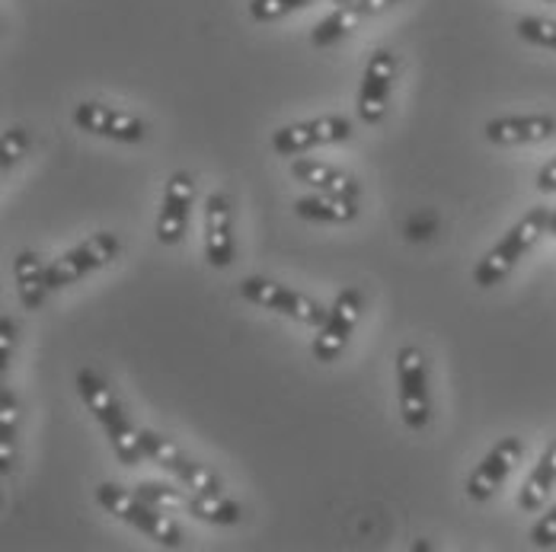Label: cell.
<instances>
[{"label":"cell","mask_w":556,"mask_h":552,"mask_svg":"<svg viewBox=\"0 0 556 552\" xmlns=\"http://www.w3.org/2000/svg\"><path fill=\"white\" fill-rule=\"evenodd\" d=\"M77 393L80 399L87 402V409L97 415V422L106 428V438H110L112 450L118 457V463L125 466H135L141 457H144V447H141V428H135L118 402V396L112 393V387L93 371V368H84L77 371Z\"/></svg>","instance_id":"cell-1"},{"label":"cell","mask_w":556,"mask_h":552,"mask_svg":"<svg viewBox=\"0 0 556 552\" xmlns=\"http://www.w3.org/2000/svg\"><path fill=\"white\" fill-rule=\"evenodd\" d=\"M551 227V211L547 208H531L521 221L515 223L500 243L480 259V266L473 269V284L477 287H496L505 278L515 272V266L538 246V240L547 233Z\"/></svg>","instance_id":"cell-2"},{"label":"cell","mask_w":556,"mask_h":552,"mask_svg":"<svg viewBox=\"0 0 556 552\" xmlns=\"http://www.w3.org/2000/svg\"><path fill=\"white\" fill-rule=\"evenodd\" d=\"M97 501H100L110 514L122 517V521L131 524V527H138V530L148 534L151 540H157L161 547H167V550H179V547H182V534H179V527L169 521L167 511L154 508L151 501H144L138 492H128V489H122V486H115V483H103V486L97 489Z\"/></svg>","instance_id":"cell-3"},{"label":"cell","mask_w":556,"mask_h":552,"mask_svg":"<svg viewBox=\"0 0 556 552\" xmlns=\"http://www.w3.org/2000/svg\"><path fill=\"white\" fill-rule=\"evenodd\" d=\"M240 297L250 300V304H256V307L276 310L281 317H291L301 326H314V330L324 326L327 317H330V310H324L317 300H311V297H304L298 291H288V287H281L276 281L260 275L240 281Z\"/></svg>","instance_id":"cell-4"},{"label":"cell","mask_w":556,"mask_h":552,"mask_svg":"<svg viewBox=\"0 0 556 552\" xmlns=\"http://www.w3.org/2000/svg\"><path fill=\"white\" fill-rule=\"evenodd\" d=\"M396 384H400V415L406 428L422 432L432 419L429 381H426V358L419 348L406 345L396 355Z\"/></svg>","instance_id":"cell-5"},{"label":"cell","mask_w":556,"mask_h":552,"mask_svg":"<svg viewBox=\"0 0 556 552\" xmlns=\"http://www.w3.org/2000/svg\"><path fill=\"white\" fill-rule=\"evenodd\" d=\"M349 134H352V121L345 115H320L311 121L278 128L273 134V151L278 157H301L314 147L349 141Z\"/></svg>","instance_id":"cell-6"},{"label":"cell","mask_w":556,"mask_h":552,"mask_svg":"<svg viewBox=\"0 0 556 552\" xmlns=\"http://www.w3.org/2000/svg\"><path fill=\"white\" fill-rule=\"evenodd\" d=\"M118 249H122V243H118L115 233H93L90 240H84L80 246H74L71 253H64L61 259H55L49 266V287L58 291L64 284H74L84 275L110 266L112 259L118 256Z\"/></svg>","instance_id":"cell-7"},{"label":"cell","mask_w":556,"mask_h":552,"mask_svg":"<svg viewBox=\"0 0 556 552\" xmlns=\"http://www.w3.org/2000/svg\"><path fill=\"white\" fill-rule=\"evenodd\" d=\"M362 310H365V297H362L358 287H345V291L336 297L327 323L320 326L314 345H311V351H314V358H317L320 364H330V361L339 358V351L345 348L349 335H352V330H355L358 320H362Z\"/></svg>","instance_id":"cell-8"},{"label":"cell","mask_w":556,"mask_h":552,"mask_svg":"<svg viewBox=\"0 0 556 552\" xmlns=\"http://www.w3.org/2000/svg\"><path fill=\"white\" fill-rule=\"evenodd\" d=\"M141 447H144V457H151L154 463H161L164 470H169L179 483H186L189 489L195 492H222V483L212 470H205L202 463L189 460L176 444L151 432V428H141Z\"/></svg>","instance_id":"cell-9"},{"label":"cell","mask_w":556,"mask_h":552,"mask_svg":"<svg viewBox=\"0 0 556 552\" xmlns=\"http://www.w3.org/2000/svg\"><path fill=\"white\" fill-rule=\"evenodd\" d=\"M74 125L80 131L112 138V141H122V144H141L144 134H148V125L138 115L112 110V106H103V103H80L74 110Z\"/></svg>","instance_id":"cell-10"},{"label":"cell","mask_w":556,"mask_h":552,"mask_svg":"<svg viewBox=\"0 0 556 552\" xmlns=\"http://www.w3.org/2000/svg\"><path fill=\"white\" fill-rule=\"evenodd\" d=\"M396 55L388 49H378L375 55L368 57L365 77H362V90H358V115L368 125H378L388 115L390 90L396 80Z\"/></svg>","instance_id":"cell-11"},{"label":"cell","mask_w":556,"mask_h":552,"mask_svg":"<svg viewBox=\"0 0 556 552\" xmlns=\"http://www.w3.org/2000/svg\"><path fill=\"white\" fill-rule=\"evenodd\" d=\"M525 457V444L521 438H502L486 457L483 463L470 473L467 479V498L470 501H490L500 492V486L508 479V473L521 463Z\"/></svg>","instance_id":"cell-12"},{"label":"cell","mask_w":556,"mask_h":552,"mask_svg":"<svg viewBox=\"0 0 556 552\" xmlns=\"http://www.w3.org/2000/svg\"><path fill=\"white\" fill-rule=\"evenodd\" d=\"M192 198H195V182L189 172H173L167 182V192H164V205H161V215H157V240L164 246H176L186 233V223H189V208H192Z\"/></svg>","instance_id":"cell-13"},{"label":"cell","mask_w":556,"mask_h":552,"mask_svg":"<svg viewBox=\"0 0 556 552\" xmlns=\"http://www.w3.org/2000/svg\"><path fill=\"white\" fill-rule=\"evenodd\" d=\"M556 134V118L547 112L538 115H505L486 121V141L500 147H518V144H541Z\"/></svg>","instance_id":"cell-14"},{"label":"cell","mask_w":556,"mask_h":552,"mask_svg":"<svg viewBox=\"0 0 556 552\" xmlns=\"http://www.w3.org/2000/svg\"><path fill=\"white\" fill-rule=\"evenodd\" d=\"M205 259L215 269H227L233 259V236H230V202L222 192L205 198Z\"/></svg>","instance_id":"cell-15"},{"label":"cell","mask_w":556,"mask_h":552,"mask_svg":"<svg viewBox=\"0 0 556 552\" xmlns=\"http://www.w3.org/2000/svg\"><path fill=\"white\" fill-rule=\"evenodd\" d=\"M291 176L317 192H333V195H349V198H358L362 195V185L352 172L339 169V166L320 164V161H311V157H298L291 161Z\"/></svg>","instance_id":"cell-16"},{"label":"cell","mask_w":556,"mask_h":552,"mask_svg":"<svg viewBox=\"0 0 556 552\" xmlns=\"http://www.w3.org/2000/svg\"><path fill=\"white\" fill-rule=\"evenodd\" d=\"M13 278H16V294H20L23 307L26 310H39L46 304V294L52 291L49 287V266L39 259V253L23 249L13 259Z\"/></svg>","instance_id":"cell-17"},{"label":"cell","mask_w":556,"mask_h":552,"mask_svg":"<svg viewBox=\"0 0 556 552\" xmlns=\"http://www.w3.org/2000/svg\"><path fill=\"white\" fill-rule=\"evenodd\" d=\"M294 215L304 221H324V223H349L358 218V205L349 195H333V192H317L307 198L294 202Z\"/></svg>","instance_id":"cell-18"},{"label":"cell","mask_w":556,"mask_h":552,"mask_svg":"<svg viewBox=\"0 0 556 552\" xmlns=\"http://www.w3.org/2000/svg\"><path fill=\"white\" fill-rule=\"evenodd\" d=\"M556 486V438L554 444L541 453V460H538V466L531 470V476L525 479V486H521V492H518V508L521 511H541L544 508V501L547 496L554 492Z\"/></svg>","instance_id":"cell-19"},{"label":"cell","mask_w":556,"mask_h":552,"mask_svg":"<svg viewBox=\"0 0 556 552\" xmlns=\"http://www.w3.org/2000/svg\"><path fill=\"white\" fill-rule=\"evenodd\" d=\"M362 20H368V16H365V10H362V3H358V0H355V3H342V7H336L327 20H320V23L314 26V33H311V46H317V49H330V46H336V42L342 39V36H349Z\"/></svg>","instance_id":"cell-20"},{"label":"cell","mask_w":556,"mask_h":552,"mask_svg":"<svg viewBox=\"0 0 556 552\" xmlns=\"http://www.w3.org/2000/svg\"><path fill=\"white\" fill-rule=\"evenodd\" d=\"M192 517L205 521V524H218V527H230V524H240L243 511L237 501H230L222 492H195L189 498V508H186Z\"/></svg>","instance_id":"cell-21"},{"label":"cell","mask_w":556,"mask_h":552,"mask_svg":"<svg viewBox=\"0 0 556 552\" xmlns=\"http://www.w3.org/2000/svg\"><path fill=\"white\" fill-rule=\"evenodd\" d=\"M521 42L541 46V49H554L556 52V20H544V16H521L515 26Z\"/></svg>","instance_id":"cell-22"},{"label":"cell","mask_w":556,"mask_h":552,"mask_svg":"<svg viewBox=\"0 0 556 552\" xmlns=\"http://www.w3.org/2000/svg\"><path fill=\"white\" fill-rule=\"evenodd\" d=\"M138 496L144 501H151L154 508L161 511H179V508H189V496H182L179 489L164 486V483H138Z\"/></svg>","instance_id":"cell-23"},{"label":"cell","mask_w":556,"mask_h":552,"mask_svg":"<svg viewBox=\"0 0 556 552\" xmlns=\"http://www.w3.org/2000/svg\"><path fill=\"white\" fill-rule=\"evenodd\" d=\"M317 0H250V16L256 23H273L288 16L291 10H301V7H311Z\"/></svg>","instance_id":"cell-24"},{"label":"cell","mask_w":556,"mask_h":552,"mask_svg":"<svg viewBox=\"0 0 556 552\" xmlns=\"http://www.w3.org/2000/svg\"><path fill=\"white\" fill-rule=\"evenodd\" d=\"M26 151H29V134L23 128H7L0 138V166L10 169L13 164H20Z\"/></svg>","instance_id":"cell-25"},{"label":"cell","mask_w":556,"mask_h":552,"mask_svg":"<svg viewBox=\"0 0 556 552\" xmlns=\"http://www.w3.org/2000/svg\"><path fill=\"white\" fill-rule=\"evenodd\" d=\"M16 422H20V406L13 389L3 387L0 393V441H16Z\"/></svg>","instance_id":"cell-26"},{"label":"cell","mask_w":556,"mask_h":552,"mask_svg":"<svg viewBox=\"0 0 556 552\" xmlns=\"http://www.w3.org/2000/svg\"><path fill=\"white\" fill-rule=\"evenodd\" d=\"M531 543L538 547V550H554L556 547V504L534 524V530H531Z\"/></svg>","instance_id":"cell-27"},{"label":"cell","mask_w":556,"mask_h":552,"mask_svg":"<svg viewBox=\"0 0 556 552\" xmlns=\"http://www.w3.org/2000/svg\"><path fill=\"white\" fill-rule=\"evenodd\" d=\"M13 345H16V323L10 317H0V364H3V371L10 368Z\"/></svg>","instance_id":"cell-28"},{"label":"cell","mask_w":556,"mask_h":552,"mask_svg":"<svg viewBox=\"0 0 556 552\" xmlns=\"http://www.w3.org/2000/svg\"><path fill=\"white\" fill-rule=\"evenodd\" d=\"M538 192H544V195H554L556 192V157L547 161L544 169L538 172Z\"/></svg>","instance_id":"cell-29"},{"label":"cell","mask_w":556,"mask_h":552,"mask_svg":"<svg viewBox=\"0 0 556 552\" xmlns=\"http://www.w3.org/2000/svg\"><path fill=\"white\" fill-rule=\"evenodd\" d=\"M358 3H362L365 16H378V13H384L388 7H393L396 0H358Z\"/></svg>","instance_id":"cell-30"},{"label":"cell","mask_w":556,"mask_h":552,"mask_svg":"<svg viewBox=\"0 0 556 552\" xmlns=\"http://www.w3.org/2000/svg\"><path fill=\"white\" fill-rule=\"evenodd\" d=\"M547 233H554V236H556V208L551 211V227H547Z\"/></svg>","instance_id":"cell-31"},{"label":"cell","mask_w":556,"mask_h":552,"mask_svg":"<svg viewBox=\"0 0 556 552\" xmlns=\"http://www.w3.org/2000/svg\"><path fill=\"white\" fill-rule=\"evenodd\" d=\"M342 3H355V0H336V7H342Z\"/></svg>","instance_id":"cell-32"}]
</instances>
